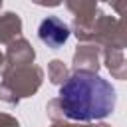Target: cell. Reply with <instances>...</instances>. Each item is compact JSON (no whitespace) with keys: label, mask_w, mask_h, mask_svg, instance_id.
I'll return each instance as SVG.
<instances>
[{"label":"cell","mask_w":127,"mask_h":127,"mask_svg":"<svg viewBox=\"0 0 127 127\" xmlns=\"http://www.w3.org/2000/svg\"><path fill=\"white\" fill-rule=\"evenodd\" d=\"M58 101L69 119L95 121L113 111L115 89L107 79L93 71H77L62 85Z\"/></svg>","instance_id":"6da1fadb"},{"label":"cell","mask_w":127,"mask_h":127,"mask_svg":"<svg viewBox=\"0 0 127 127\" xmlns=\"http://www.w3.org/2000/svg\"><path fill=\"white\" fill-rule=\"evenodd\" d=\"M38 36L40 40L52 48V50H58L65 44V40L69 38V28L56 16H48L46 20H42L40 28H38Z\"/></svg>","instance_id":"7a4b0ae2"}]
</instances>
